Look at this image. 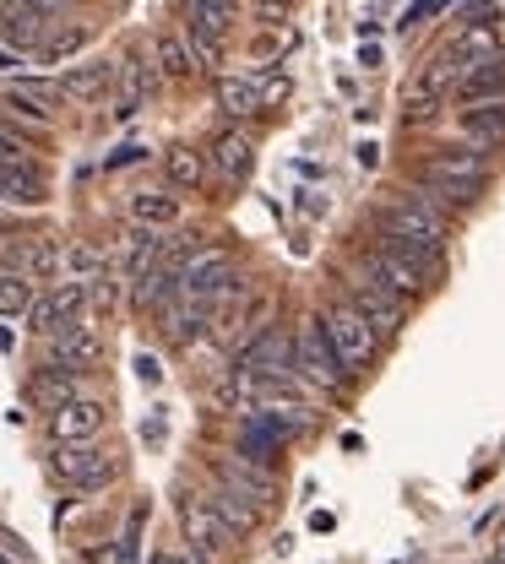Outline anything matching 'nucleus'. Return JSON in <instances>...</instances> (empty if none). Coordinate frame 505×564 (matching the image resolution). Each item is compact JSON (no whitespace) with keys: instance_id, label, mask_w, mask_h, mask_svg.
<instances>
[{"instance_id":"2eb2a0df","label":"nucleus","mask_w":505,"mask_h":564,"mask_svg":"<svg viewBox=\"0 0 505 564\" xmlns=\"http://www.w3.org/2000/svg\"><path fill=\"white\" fill-rule=\"evenodd\" d=\"M50 33H55V22H50L44 11L22 6V0H11V6H6V17H0V39H6V44H17L22 55L44 50V44H50Z\"/></svg>"},{"instance_id":"4be33fe9","label":"nucleus","mask_w":505,"mask_h":564,"mask_svg":"<svg viewBox=\"0 0 505 564\" xmlns=\"http://www.w3.org/2000/svg\"><path fill=\"white\" fill-rule=\"evenodd\" d=\"M163 169H169V185H180V191H202L207 185V158L196 147H169Z\"/></svg>"},{"instance_id":"f03ea898","label":"nucleus","mask_w":505,"mask_h":564,"mask_svg":"<svg viewBox=\"0 0 505 564\" xmlns=\"http://www.w3.org/2000/svg\"><path fill=\"white\" fill-rule=\"evenodd\" d=\"M50 467L76 494H93V489H104V484H115V456L104 445H93V440H55V462Z\"/></svg>"},{"instance_id":"58836bf2","label":"nucleus","mask_w":505,"mask_h":564,"mask_svg":"<svg viewBox=\"0 0 505 564\" xmlns=\"http://www.w3.org/2000/svg\"><path fill=\"white\" fill-rule=\"evenodd\" d=\"M22 61H28V55H22V50H11V44L0 39V70H17Z\"/></svg>"},{"instance_id":"9d476101","label":"nucleus","mask_w":505,"mask_h":564,"mask_svg":"<svg viewBox=\"0 0 505 564\" xmlns=\"http://www.w3.org/2000/svg\"><path fill=\"white\" fill-rule=\"evenodd\" d=\"M82 310H87V288H82V282H61L55 293L33 299L28 321H33V332H39V337H61V332H72L76 321H87Z\"/></svg>"},{"instance_id":"a878e982","label":"nucleus","mask_w":505,"mask_h":564,"mask_svg":"<svg viewBox=\"0 0 505 564\" xmlns=\"http://www.w3.org/2000/svg\"><path fill=\"white\" fill-rule=\"evenodd\" d=\"M158 70H163L169 82H191V76L202 70V61L191 55V44H185L180 33H163V39H158Z\"/></svg>"},{"instance_id":"a19ab883","label":"nucleus","mask_w":505,"mask_h":564,"mask_svg":"<svg viewBox=\"0 0 505 564\" xmlns=\"http://www.w3.org/2000/svg\"><path fill=\"white\" fill-rule=\"evenodd\" d=\"M490 564H505V560H490Z\"/></svg>"},{"instance_id":"c9c22d12","label":"nucleus","mask_w":505,"mask_h":564,"mask_svg":"<svg viewBox=\"0 0 505 564\" xmlns=\"http://www.w3.org/2000/svg\"><path fill=\"white\" fill-rule=\"evenodd\" d=\"M256 11H261V17H267V22H272V28H278V22H283V17H289L293 6H289V0H256Z\"/></svg>"},{"instance_id":"dca6fc26","label":"nucleus","mask_w":505,"mask_h":564,"mask_svg":"<svg viewBox=\"0 0 505 564\" xmlns=\"http://www.w3.org/2000/svg\"><path fill=\"white\" fill-rule=\"evenodd\" d=\"M115 76H120V66H109V61H82V66H72L61 76L66 104H104L115 93Z\"/></svg>"},{"instance_id":"f704fd0d","label":"nucleus","mask_w":505,"mask_h":564,"mask_svg":"<svg viewBox=\"0 0 505 564\" xmlns=\"http://www.w3.org/2000/svg\"><path fill=\"white\" fill-rule=\"evenodd\" d=\"M17 158H28V141L11 137V131L0 126V163H17Z\"/></svg>"},{"instance_id":"423d86ee","label":"nucleus","mask_w":505,"mask_h":564,"mask_svg":"<svg viewBox=\"0 0 505 564\" xmlns=\"http://www.w3.org/2000/svg\"><path fill=\"white\" fill-rule=\"evenodd\" d=\"M348 304L359 310L380 337H391V332H402V321H408V304H413V299H402L397 288H386L375 272H364L359 282H348Z\"/></svg>"},{"instance_id":"cd10ccee","label":"nucleus","mask_w":505,"mask_h":564,"mask_svg":"<svg viewBox=\"0 0 505 564\" xmlns=\"http://www.w3.org/2000/svg\"><path fill=\"white\" fill-rule=\"evenodd\" d=\"M147 76H152V66H147V61H137V55L120 66V104H115V115H120V120H131V115L142 109Z\"/></svg>"},{"instance_id":"f257e3e1","label":"nucleus","mask_w":505,"mask_h":564,"mask_svg":"<svg viewBox=\"0 0 505 564\" xmlns=\"http://www.w3.org/2000/svg\"><path fill=\"white\" fill-rule=\"evenodd\" d=\"M293 369L310 380V386H321V391H343L348 386V358L337 352V343L326 337V321L321 315H310L299 332H293Z\"/></svg>"},{"instance_id":"bb28decb","label":"nucleus","mask_w":505,"mask_h":564,"mask_svg":"<svg viewBox=\"0 0 505 564\" xmlns=\"http://www.w3.org/2000/svg\"><path fill=\"white\" fill-rule=\"evenodd\" d=\"M223 39L228 33H217L213 22H202L196 11L185 17V44H191V55L202 61V70H213V66H223Z\"/></svg>"},{"instance_id":"a211bd4d","label":"nucleus","mask_w":505,"mask_h":564,"mask_svg":"<svg viewBox=\"0 0 505 564\" xmlns=\"http://www.w3.org/2000/svg\"><path fill=\"white\" fill-rule=\"evenodd\" d=\"M50 343H55L50 358H55V364H66V369H76V375H82V369H93V364L104 358V337H98V326H87V321H76L72 332H61V337H50Z\"/></svg>"},{"instance_id":"4c0bfd02","label":"nucleus","mask_w":505,"mask_h":564,"mask_svg":"<svg viewBox=\"0 0 505 564\" xmlns=\"http://www.w3.org/2000/svg\"><path fill=\"white\" fill-rule=\"evenodd\" d=\"M137 375H142L147 386H158V380H163V364H158V358H147V352H142V358H137Z\"/></svg>"},{"instance_id":"f3484780","label":"nucleus","mask_w":505,"mask_h":564,"mask_svg":"<svg viewBox=\"0 0 505 564\" xmlns=\"http://www.w3.org/2000/svg\"><path fill=\"white\" fill-rule=\"evenodd\" d=\"M456 137L473 141V147H505V98H495V104H468L456 115Z\"/></svg>"},{"instance_id":"5701e85b","label":"nucleus","mask_w":505,"mask_h":564,"mask_svg":"<svg viewBox=\"0 0 505 564\" xmlns=\"http://www.w3.org/2000/svg\"><path fill=\"white\" fill-rule=\"evenodd\" d=\"M131 217L142 228H174L180 223V196H169V191H137L131 196Z\"/></svg>"},{"instance_id":"39448f33","label":"nucleus","mask_w":505,"mask_h":564,"mask_svg":"<svg viewBox=\"0 0 505 564\" xmlns=\"http://www.w3.org/2000/svg\"><path fill=\"white\" fill-rule=\"evenodd\" d=\"M380 228L391 239H425V245H445V212L434 207L430 196H397L391 207L380 212Z\"/></svg>"},{"instance_id":"2f4dec72","label":"nucleus","mask_w":505,"mask_h":564,"mask_svg":"<svg viewBox=\"0 0 505 564\" xmlns=\"http://www.w3.org/2000/svg\"><path fill=\"white\" fill-rule=\"evenodd\" d=\"M191 11H196L202 22H213L217 33H228V28L239 22V0H191Z\"/></svg>"},{"instance_id":"f8f14e48","label":"nucleus","mask_w":505,"mask_h":564,"mask_svg":"<svg viewBox=\"0 0 505 564\" xmlns=\"http://www.w3.org/2000/svg\"><path fill=\"white\" fill-rule=\"evenodd\" d=\"M50 202V174L33 158L0 163V207H44Z\"/></svg>"},{"instance_id":"412c9836","label":"nucleus","mask_w":505,"mask_h":564,"mask_svg":"<svg viewBox=\"0 0 505 564\" xmlns=\"http://www.w3.org/2000/svg\"><path fill=\"white\" fill-rule=\"evenodd\" d=\"M213 163H217V174H223V180H245V174L256 169V141H250V137H239V131L217 137Z\"/></svg>"},{"instance_id":"6e6552de","label":"nucleus","mask_w":505,"mask_h":564,"mask_svg":"<svg viewBox=\"0 0 505 564\" xmlns=\"http://www.w3.org/2000/svg\"><path fill=\"white\" fill-rule=\"evenodd\" d=\"M321 321H326V337L337 343V352L348 358V369H364L369 358H375V326L364 321L354 304H332V310H321Z\"/></svg>"},{"instance_id":"aec40b11","label":"nucleus","mask_w":505,"mask_h":564,"mask_svg":"<svg viewBox=\"0 0 505 564\" xmlns=\"http://www.w3.org/2000/svg\"><path fill=\"white\" fill-rule=\"evenodd\" d=\"M217 109H223L228 120L256 115V109H261V87H256V76H217Z\"/></svg>"},{"instance_id":"7ed1b4c3","label":"nucleus","mask_w":505,"mask_h":564,"mask_svg":"<svg viewBox=\"0 0 505 564\" xmlns=\"http://www.w3.org/2000/svg\"><path fill=\"white\" fill-rule=\"evenodd\" d=\"M234 375H239V380H293V343L278 326H261V332L239 348Z\"/></svg>"},{"instance_id":"e433bc0d","label":"nucleus","mask_w":505,"mask_h":564,"mask_svg":"<svg viewBox=\"0 0 505 564\" xmlns=\"http://www.w3.org/2000/svg\"><path fill=\"white\" fill-rule=\"evenodd\" d=\"M142 158H147V147H137V141H131V147L109 152V169H126V163H142Z\"/></svg>"},{"instance_id":"ddd939ff","label":"nucleus","mask_w":505,"mask_h":564,"mask_svg":"<svg viewBox=\"0 0 505 564\" xmlns=\"http://www.w3.org/2000/svg\"><path fill=\"white\" fill-rule=\"evenodd\" d=\"M104 423H109V408H104V402L72 397V402H61V408L50 413V434H55V440H98Z\"/></svg>"},{"instance_id":"b1692460","label":"nucleus","mask_w":505,"mask_h":564,"mask_svg":"<svg viewBox=\"0 0 505 564\" xmlns=\"http://www.w3.org/2000/svg\"><path fill=\"white\" fill-rule=\"evenodd\" d=\"M72 397H76V369H66V364H55V358H50V369L33 380V402L55 413V408H61V402H72Z\"/></svg>"},{"instance_id":"9b49d317","label":"nucleus","mask_w":505,"mask_h":564,"mask_svg":"<svg viewBox=\"0 0 505 564\" xmlns=\"http://www.w3.org/2000/svg\"><path fill=\"white\" fill-rule=\"evenodd\" d=\"M369 272L386 282V288H397L402 299H419V293H425V288L434 282L430 272H425V267H419V261H413V256H408L402 245H391V239L369 250Z\"/></svg>"},{"instance_id":"c756f323","label":"nucleus","mask_w":505,"mask_h":564,"mask_svg":"<svg viewBox=\"0 0 505 564\" xmlns=\"http://www.w3.org/2000/svg\"><path fill=\"white\" fill-rule=\"evenodd\" d=\"M33 278H22V272H0V315L6 321H17V315H28L33 310Z\"/></svg>"},{"instance_id":"4468645a","label":"nucleus","mask_w":505,"mask_h":564,"mask_svg":"<svg viewBox=\"0 0 505 564\" xmlns=\"http://www.w3.org/2000/svg\"><path fill=\"white\" fill-rule=\"evenodd\" d=\"M451 98L468 109V104H495L505 98V55H490L479 66H468L456 82H451Z\"/></svg>"},{"instance_id":"7c9ffc66","label":"nucleus","mask_w":505,"mask_h":564,"mask_svg":"<svg viewBox=\"0 0 505 564\" xmlns=\"http://www.w3.org/2000/svg\"><path fill=\"white\" fill-rule=\"evenodd\" d=\"M87 39H93V28H55V33H50V44H44L39 55H50V61H66V55H76Z\"/></svg>"},{"instance_id":"473e14b6","label":"nucleus","mask_w":505,"mask_h":564,"mask_svg":"<svg viewBox=\"0 0 505 564\" xmlns=\"http://www.w3.org/2000/svg\"><path fill=\"white\" fill-rule=\"evenodd\" d=\"M256 87H261V104H272V98H278V93L289 87V76L272 66V70H261V76H256Z\"/></svg>"},{"instance_id":"1a4fd4ad","label":"nucleus","mask_w":505,"mask_h":564,"mask_svg":"<svg viewBox=\"0 0 505 564\" xmlns=\"http://www.w3.org/2000/svg\"><path fill=\"white\" fill-rule=\"evenodd\" d=\"M0 104H11L28 126H44V131H50L55 109L66 104V87H61V82H44V76H17V82H6Z\"/></svg>"},{"instance_id":"393cba45","label":"nucleus","mask_w":505,"mask_h":564,"mask_svg":"<svg viewBox=\"0 0 505 564\" xmlns=\"http://www.w3.org/2000/svg\"><path fill=\"white\" fill-rule=\"evenodd\" d=\"M207 499H213L217 516H223V521H228V527H234L239 538H245V532H256V521H261V505H245V494H239V489L217 484V489L207 494Z\"/></svg>"},{"instance_id":"0eeeda50","label":"nucleus","mask_w":505,"mask_h":564,"mask_svg":"<svg viewBox=\"0 0 505 564\" xmlns=\"http://www.w3.org/2000/svg\"><path fill=\"white\" fill-rule=\"evenodd\" d=\"M180 527H185V543L202 554V560H223L228 549H234V527L217 516L213 499H185V510H180Z\"/></svg>"},{"instance_id":"6ab92c4d","label":"nucleus","mask_w":505,"mask_h":564,"mask_svg":"<svg viewBox=\"0 0 505 564\" xmlns=\"http://www.w3.org/2000/svg\"><path fill=\"white\" fill-rule=\"evenodd\" d=\"M217 478H223L228 489H239L245 499H256L261 510H267V505H278V499H272V494H278V484H272V478H267L256 462H245V456H223V462H217Z\"/></svg>"},{"instance_id":"ea45409f","label":"nucleus","mask_w":505,"mask_h":564,"mask_svg":"<svg viewBox=\"0 0 505 564\" xmlns=\"http://www.w3.org/2000/svg\"><path fill=\"white\" fill-rule=\"evenodd\" d=\"M147 564H191V560H185V554H152Z\"/></svg>"},{"instance_id":"c85d7f7f","label":"nucleus","mask_w":505,"mask_h":564,"mask_svg":"<svg viewBox=\"0 0 505 564\" xmlns=\"http://www.w3.org/2000/svg\"><path fill=\"white\" fill-rule=\"evenodd\" d=\"M11 261L22 267V278H55V267H61V250H55L50 239H33V245L11 250Z\"/></svg>"},{"instance_id":"20e7f679","label":"nucleus","mask_w":505,"mask_h":564,"mask_svg":"<svg viewBox=\"0 0 505 564\" xmlns=\"http://www.w3.org/2000/svg\"><path fill=\"white\" fill-rule=\"evenodd\" d=\"M239 267L223 256V250H196L191 256V267L180 272V293L185 299H202V304H223V299H234L239 293Z\"/></svg>"},{"instance_id":"72a5a7b5","label":"nucleus","mask_w":505,"mask_h":564,"mask_svg":"<svg viewBox=\"0 0 505 564\" xmlns=\"http://www.w3.org/2000/svg\"><path fill=\"white\" fill-rule=\"evenodd\" d=\"M445 6H451V0H419V6L402 17V28H419V22H430V17H440Z\"/></svg>"}]
</instances>
